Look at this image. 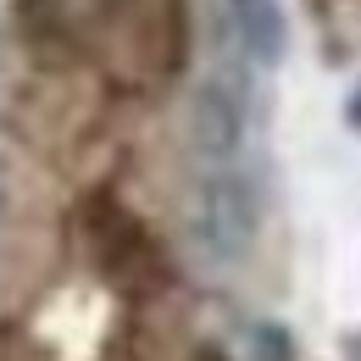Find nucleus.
<instances>
[{
    "mask_svg": "<svg viewBox=\"0 0 361 361\" xmlns=\"http://www.w3.org/2000/svg\"><path fill=\"white\" fill-rule=\"evenodd\" d=\"M262 223V195L256 178L245 167H200V178L189 189V206H183V228H189V245L200 262L212 267H233Z\"/></svg>",
    "mask_w": 361,
    "mask_h": 361,
    "instance_id": "1",
    "label": "nucleus"
},
{
    "mask_svg": "<svg viewBox=\"0 0 361 361\" xmlns=\"http://www.w3.org/2000/svg\"><path fill=\"white\" fill-rule=\"evenodd\" d=\"M256 128V90L245 67H217L189 106V145L200 167H239Z\"/></svg>",
    "mask_w": 361,
    "mask_h": 361,
    "instance_id": "2",
    "label": "nucleus"
},
{
    "mask_svg": "<svg viewBox=\"0 0 361 361\" xmlns=\"http://www.w3.org/2000/svg\"><path fill=\"white\" fill-rule=\"evenodd\" d=\"M223 23L233 45L245 56V67H278L289 50V23L278 0H223Z\"/></svg>",
    "mask_w": 361,
    "mask_h": 361,
    "instance_id": "3",
    "label": "nucleus"
}]
</instances>
